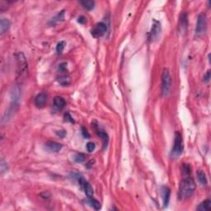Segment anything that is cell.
<instances>
[{
  "instance_id": "cell-1",
  "label": "cell",
  "mask_w": 211,
  "mask_h": 211,
  "mask_svg": "<svg viewBox=\"0 0 211 211\" xmlns=\"http://www.w3.org/2000/svg\"><path fill=\"white\" fill-rule=\"evenodd\" d=\"M196 182L191 176H185L180 183L179 186V198L185 200L192 196L196 191Z\"/></svg>"
},
{
  "instance_id": "cell-2",
  "label": "cell",
  "mask_w": 211,
  "mask_h": 211,
  "mask_svg": "<svg viewBox=\"0 0 211 211\" xmlns=\"http://www.w3.org/2000/svg\"><path fill=\"white\" fill-rule=\"evenodd\" d=\"M184 150L182 136L179 132H176L174 137V143H173V149L171 151V157L173 158H177L182 154Z\"/></svg>"
},
{
  "instance_id": "cell-3",
  "label": "cell",
  "mask_w": 211,
  "mask_h": 211,
  "mask_svg": "<svg viewBox=\"0 0 211 211\" xmlns=\"http://www.w3.org/2000/svg\"><path fill=\"white\" fill-rule=\"evenodd\" d=\"M172 88V78L168 70L165 69L162 74V97H167L169 95Z\"/></svg>"
},
{
  "instance_id": "cell-4",
  "label": "cell",
  "mask_w": 211,
  "mask_h": 211,
  "mask_svg": "<svg viewBox=\"0 0 211 211\" xmlns=\"http://www.w3.org/2000/svg\"><path fill=\"white\" fill-rule=\"evenodd\" d=\"M206 26H207V21H206V16L205 13H201L197 18L196 26V35L197 36H203L206 31Z\"/></svg>"
},
{
  "instance_id": "cell-5",
  "label": "cell",
  "mask_w": 211,
  "mask_h": 211,
  "mask_svg": "<svg viewBox=\"0 0 211 211\" xmlns=\"http://www.w3.org/2000/svg\"><path fill=\"white\" fill-rule=\"evenodd\" d=\"M17 61H18V74L20 75V77H22V75L25 74L27 70V61L22 53H18L17 54Z\"/></svg>"
},
{
  "instance_id": "cell-6",
  "label": "cell",
  "mask_w": 211,
  "mask_h": 211,
  "mask_svg": "<svg viewBox=\"0 0 211 211\" xmlns=\"http://www.w3.org/2000/svg\"><path fill=\"white\" fill-rule=\"evenodd\" d=\"M107 26L104 22H98L93 29L91 31V33L94 37H101L106 32Z\"/></svg>"
},
{
  "instance_id": "cell-7",
  "label": "cell",
  "mask_w": 211,
  "mask_h": 211,
  "mask_svg": "<svg viewBox=\"0 0 211 211\" xmlns=\"http://www.w3.org/2000/svg\"><path fill=\"white\" fill-rule=\"evenodd\" d=\"M78 183L82 186V188L83 189V191H84V192H85V194L87 195L88 198L89 197H93V189L91 186V185L89 184L88 181H86L83 177H78Z\"/></svg>"
},
{
  "instance_id": "cell-8",
  "label": "cell",
  "mask_w": 211,
  "mask_h": 211,
  "mask_svg": "<svg viewBox=\"0 0 211 211\" xmlns=\"http://www.w3.org/2000/svg\"><path fill=\"white\" fill-rule=\"evenodd\" d=\"M161 31H162V27H161V24H160L159 22L153 20V24L152 29H151L149 33L150 40L153 41L155 39H157V36H159V34L161 33Z\"/></svg>"
},
{
  "instance_id": "cell-9",
  "label": "cell",
  "mask_w": 211,
  "mask_h": 211,
  "mask_svg": "<svg viewBox=\"0 0 211 211\" xmlns=\"http://www.w3.org/2000/svg\"><path fill=\"white\" fill-rule=\"evenodd\" d=\"M96 132H97V134H98V136L100 137L101 139H102V140L104 149L106 148L109 141L108 134H106V132L105 130H103L102 129H101L100 127H99V125L96 126Z\"/></svg>"
},
{
  "instance_id": "cell-10",
  "label": "cell",
  "mask_w": 211,
  "mask_h": 211,
  "mask_svg": "<svg viewBox=\"0 0 211 211\" xmlns=\"http://www.w3.org/2000/svg\"><path fill=\"white\" fill-rule=\"evenodd\" d=\"M47 102V95L46 93H40L38 95L36 96V98H35V104L37 107L39 108H41V107H44L46 103Z\"/></svg>"
},
{
  "instance_id": "cell-11",
  "label": "cell",
  "mask_w": 211,
  "mask_h": 211,
  "mask_svg": "<svg viewBox=\"0 0 211 211\" xmlns=\"http://www.w3.org/2000/svg\"><path fill=\"white\" fill-rule=\"evenodd\" d=\"M161 191H162L163 205H164V207H167L168 203H169V200H170L171 190L167 186H162V189H161Z\"/></svg>"
},
{
  "instance_id": "cell-12",
  "label": "cell",
  "mask_w": 211,
  "mask_h": 211,
  "mask_svg": "<svg viewBox=\"0 0 211 211\" xmlns=\"http://www.w3.org/2000/svg\"><path fill=\"white\" fill-rule=\"evenodd\" d=\"M10 28V22L7 18H2L0 20V33L3 35Z\"/></svg>"
},
{
  "instance_id": "cell-13",
  "label": "cell",
  "mask_w": 211,
  "mask_h": 211,
  "mask_svg": "<svg viewBox=\"0 0 211 211\" xmlns=\"http://www.w3.org/2000/svg\"><path fill=\"white\" fill-rule=\"evenodd\" d=\"M46 147L49 149L50 151L54 153H58L62 149V144L57 143V142L54 141H49L46 143Z\"/></svg>"
},
{
  "instance_id": "cell-14",
  "label": "cell",
  "mask_w": 211,
  "mask_h": 211,
  "mask_svg": "<svg viewBox=\"0 0 211 211\" xmlns=\"http://www.w3.org/2000/svg\"><path fill=\"white\" fill-rule=\"evenodd\" d=\"M54 104L59 110H62L66 105L65 100L61 97H55L54 99Z\"/></svg>"
},
{
  "instance_id": "cell-15",
  "label": "cell",
  "mask_w": 211,
  "mask_h": 211,
  "mask_svg": "<svg viewBox=\"0 0 211 211\" xmlns=\"http://www.w3.org/2000/svg\"><path fill=\"white\" fill-rule=\"evenodd\" d=\"M210 209H211L210 200H206V201H203L202 203L200 204L199 206H197L196 209H197V210L206 211V210H210Z\"/></svg>"
},
{
  "instance_id": "cell-16",
  "label": "cell",
  "mask_w": 211,
  "mask_h": 211,
  "mask_svg": "<svg viewBox=\"0 0 211 211\" xmlns=\"http://www.w3.org/2000/svg\"><path fill=\"white\" fill-rule=\"evenodd\" d=\"M180 28L182 29L183 31H185V29L187 28L188 25V18L187 14L185 13H182L180 17Z\"/></svg>"
},
{
  "instance_id": "cell-17",
  "label": "cell",
  "mask_w": 211,
  "mask_h": 211,
  "mask_svg": "<svg viewBox=\"0 0 211 211\" xmlns=\"http://www.w3.org/2000/svg\"><path fill=\"white\" fill-rule=\"evenodd\" d=\"M197 177H198L199 181L203 185H207L208 181H207V177H206L205 173H204L203 171L199 170L197 171Z\"/></svg>"
},
{
  "instance_id": "cell-18",
  "label": "cell",
  "mask_w": 211,
  "mask_h": 211,
  "mask_svg": "<svg viewBox=\"0 0 211 211\" xmlns=\"http://www.w3.org/2000/svg\"><path fill=\"white\" fill-rule=\"evenodd\" d=\"M81 4L87 10H93L95 7V2L92 0H86V1H81Z\"/></svg>"
},
{
  "instance_id": "cell-19",
  "label": "cell",
  "mask_w": 211,
  "mask_h": 211,
  "mask_svg": "<svg viewBox=\"0 0 211 211\" xmlns=\"http://www.w3.org/2000/svg\"><path fill=\"white\" fill-rule=\"evenodd\" d=\"M58 82L61 84L62 86H67L70 83V78L67 75H63L58 78Z\"/></svg>"
},
{
  "instance_id": "cell-20",
  "label": "cell",
  "mask_w": 211,
  "mask_h": 211,
  "mask_svg": "<svg viewBox=\"0 0 211 211\" xmlns=\"http://www.w3.org/2000/svg\"><path fill=\"white\" fill-rule=\"evenodd\" d=\"M88 202H89L90 205H92V206L96 210H99L101 209V207H102L100 202L98 201H97V200L93 198V197H89V198H88Z\"/></svg>"
},
{
  "instance_id": "cell-21",
  "label": "cell",
  "mask_w": 211,
  "mask_h": 211,
  "mask_svg": "<svg viewBox=\"0 0 211 211\" xmlns=\"http://www.w3.org/2000/svg\"><path fill=\"white\" fill-rule=\"evenodd\" d=\"M65 46H66V42L64 41H59V43L57 44L56 46V51L58 54H61L62 52L64 51Z\"/></svg>"
},
{
  "instance_id": "cell-22",
  "label": "cell",
  "mask_w": 211,
  "mask_h": 211,
  "mask_svg": "<svg viewBox=\"0 0 211 211\" xmlns=\"http://www.w3.org/2000/svg\"><path fill=\"white\" fill-rule=\"evenodd\" d=\"M74 159L76 162H82L86 160V156L83 153H76Z\"/></svg>"
},
{
  "instance_id": "cell-23",
  "label": "cell",
  "mask_w": 211,
  "mask_h": 211,
  "mask_svg": "<svg viewBox=\"0 0 211 211\" xmlns=\"http://www.w3.org/2000/svg\"><path fill=\"white\" fill-rule=\"evenodd\" d=\"M181 171H182V173L185 176H190L191 174V167L188 164H183L182 168H181Z\"/></svg>"
},
{
  "instance_id": "cell-24",
  "label": "cell",
  "mask_w": 211,
  "mask_h": 211,
  "mask_svg": "<svg viewBox=\"0 0 211 211\" xmlns=\"http://www.w3.org/2000/svg\"><path fill=\"white\" fill-rule=\"evenodd\" d=\"M65 10H62L61 12H59V13H58V15L54 18V22H62V21L65 20Z\"/></svg>"
},
{
  "instance_id": "cell-25",
  "label": "cell",
  "mask_w": 211,
  "mask_h": 211,
  "mask_svg": "<svg viewBox=\"0 0 211 211\" xmlns=\"http://www.w3.org/2000/svg\"><path fill=\"white\" fill-rule=\"evenodd\" d=\"M0 168H1V173H4L8 171V164L7 162L3 161V159L1 160V163H0Z\"/></svg>"
},
{
  "instance_id": "cell-26",
  "label": "cell",
  "mask_w": 211,
  "mask_h": 211,
  "mask_svg": "<svg viewBox=\"0 0 211 211\" xmlns=\"http://www.w3.org/2000/svg\"><path fill=\"white\" fill-rule=\"evenodd\" d=\"M95 149L96 145L94 143H93V142H88V144H87V150H88L89 153L93 152V151L95 150Z\"/></svg>"
},
{
  "instance_id": "cell-27",
  "label": "cell",
  "mask_w": 211,
  "mask_h": 211,
  "mask_svg": "<svg viewBox=\"0 0 211 211\" xmlns=\"http://www.w3.org/2000/svg\"><path fill=\"white\" fill-rule=\"evenodd\" d=\"M209 80H210V71H209V70H208V71H207V72L205 74V75H204L203 82H208Z\"/></svg>"
},
{
  "instance_id": "cell-28",
  "label": "cell",
  "mask_w": 211,
  "mask_h": 211,
  "mask_svg": "<svg viewBox=\"0 0 211 211\" xmlns=\"http://www.w3.org/2000/svg\"><path fill=\"white\" fill-rule=\"evenodd\" d=\"M59 69L61 72H65L67 70V63H62L59 65Z\"/></svg>"
},
{
  "instance_id": "cell-29",
  "label": "cell",
  "mask_w": 211,
  "mask_h": 211,
  "mask_svg": "<svg viewBox=\"0 0 211 211\" xmlns=\"http://www.w3.org/2000/svg\"><path fill=\"white\" fill-rule=\"evenodd\" d=\"M82 136L86 138V139H89L90 138V134H88V130L84 128V127H82Z\"/></svg>"
},
{
  "instance_id": "cell-30",
  "label": "cell",
  "mask_w": 211,
  "mask_h": 211,
  "mask_svg": "<svg viewBox=\"0 0 211 211\" xmlns=\"http://www.w3.org/2000/svg\"><path fill=\"white\" fill-rule=\"evenodd\" d=\"M65 118L66 121H70V122H71V123H74V119H73V117L71 116H70V114L69 113V112H67V113L65 114Z\"/></svg>"
},
{
  "instance_id": "cell-31",
  "label": "cell",
  "mask_w": 211,
  "mask_h": 211,
  "mask_svg": "<svg viewBox=\"0 0 211 211\" xmlns=\"http://www.w3.org/2000/svg\"><path fill=\"white\" fill-rule=\"evenodd\" d=\"M56 134L60 138H65V135H66V131L65 130H59V131H56Z\"/></svg>"
},
{
  "instance_id": "cell-32",
  "label": "cell",
  "mask_w": 211,
  "mask_h": 211,
  "mask_svg": "<svg viewBox=\"0 0 211 211\" xmlns=\"http://www.w3.org/2000/svg\"><path fill=\"white\" fill-rule=\"evenodd\" d=\"M78 22H79V23L83 24V23H85L86 21H87V19H86V18H84L83 16H81V17H79V18H78Z\"/></svg>"
}]
</instances>
